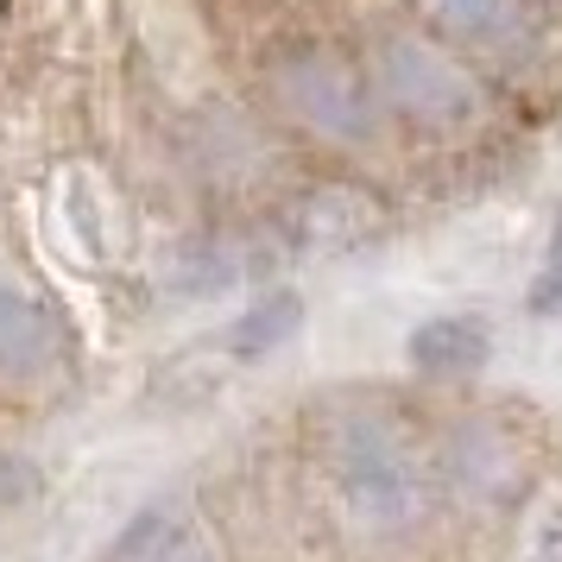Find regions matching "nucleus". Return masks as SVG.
<instances>
[{
    "label": "nucleus",
    "instance_id": "f257e3e1",
    "mask_svg": "<svg viewBox=\"0 0 562 562\" xmlns=\"http://www.w3.org/2000/svg\"><path fill=\"white\" fill-rule=\"evenodd\" d=\"M64 355V323H57V310L45 297H32V291H13V284H0V373H45L57 367Z\"/></svg>",
    "mask_w": 562,
    "mask_h": 562
},
{
    "label": "nucleus",
    "instance_id": "f03ea898",
    "mask_svg": "<svg viewBox=\"0 0 562 562\" xmlns=\"http://www.w3.org/2000/svg\"><path fill=\"white\" fill-rule=\"evenodd\" d=\"M385 82H392V95L411 108V114H436V121H456V114H468L474 108V89L442 64L436 52H424V45H392L385 52Z\"/></svg>",
    "mask_w": 562,
    "mask_h": 562
},
{
    "label": "nucleus",
    "instance_id": "7ed1b4c3",
    "mask_svg": "<svg viewBox=\"0 0 562 562\" xmlns=\"http://www.w3.org/2000/svg\"><path fill=\"white\" fill-rule=\"evenodd\" d=\"M493 360V329L481 316H430L411 329V367L424 373H481Z\"/></svg>",
    "mask_w": 562,
    "mask_h": 562
},
{
    "label": "nucleus",
    "instance_id": "20e7f679",
    "mask_svg": "<svg viewBox=\"0 0 562 562\" xmlns=\"http://www.w3.org/2000/svg\"><path fill=\"white\" fill-rule=\"evenodd\" d=\"M284 89H291L297 114H304V121H316V127H329V133H360V127H367L355 82L341 77L335 64H297V70L284 77Z\"/></svg>",
    "mask_w": 562,
    "mask_h": 562
},
{
    "label": "nucleus",
    "instance_id": "39448f33",
    "mask_svg": "<svg viewBox=\"0 0 562 562\" xmlns=\"http://www.w3.org/2000/svg\"><path fill=\"white\" fill-rule=\"evenodd\" d=\"M297 323H304V297H297V291H272V297H259V304L228 329V355H240V360L272 355L284 335H297Z\"/></svg>",
    "mask_w": 562,
    "mask_h": 562
},
{
    "label": "nucleus",
    "instance_id": "423d86ee",
    "mask_svg": "<svg viewBox=\"0 0 562 562\" xmlns=\"http://www.w3.org/2000/svg\"><path fill=\"white\" fill-rule=\"evenodd\" d=\"M430 13L468 45H506L518 32V0H430Z\"/></svg>",
    "mask_w": 562,
    "mask_h": 562
},
{
    "label": "nucleus",
    "instance_id": "0eeeda50",
    "mask_svg": "<svg viewBox=\"0 0 562 562\" xmlns=\"http://www.w3.org/2000/svg\"><path fill=\"white\" fill-rule=\"evenodd\" d=\"M531 316H562V215H557V228H550L543 266H537V284H531Z\"/></svg>",
    "mask_w": 562,
    "mask_h": 562
},
{
    "label": "nucleus",
    "instance_id": "6e6552de",
    "mask_svg": "<svg viewBox=\"0 0 562 562\" xmlns=\"http://www.w3.org/2000/svg\"><path fill=\"white\" fill-rule=\"evenodd\" d=\"M38 493V474H32V461L7 456L0 449V506H20V499H32Z\"/></svg>",
    "mask_w": 562,
    "mask_h": 562
}]
</instances>
